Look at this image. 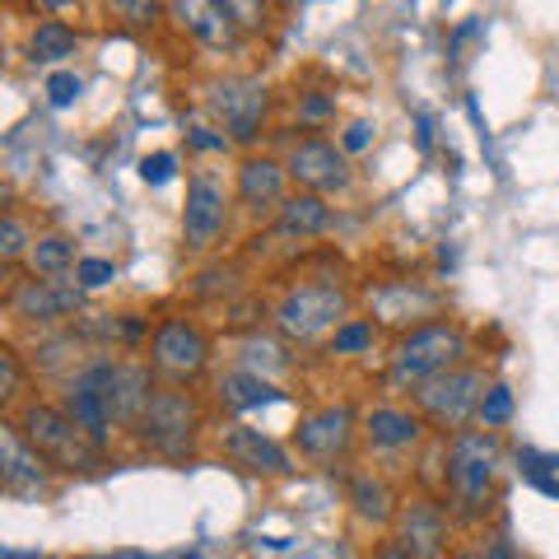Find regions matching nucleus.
Instances as JSON below:
<instances>
[{
	"label": "nucleus",
	"instance_id": "obj_39",
	"mask_svg": "<svg viewBox=\"0 0 559 559\" xmlns=\"http://www.w3.org/2000/svg\"><path fill=\"white\" fill-rule=\"evenodd\" d=\"M485 546H489V555H495V559H522V555H518V546H513L509 536H489Z\"/></svg>",
	"mask_w": 559,
	"mask_h": 559
},
{
	"label": "nucleus",
	"instance_id": "obj_15",
	"mask_svg": "<svg viewBox=\"0 0 559 559\" xmlns=\"http://www.w3.org/2000/svg\"><path fill=\"white\" fill-rule=\"evenodd\" d=\"M266 108H271V98H266V84L261 80H224V84H215V94H210V112L219 117V127L234 145H252L261 135Z\"/></svg>",
	"mask_w": 559,
	"mask_h": 559
},
{
	"label": "nucleus",
	"instance_id": "obj_38",
	"mask_svg": "<svg viewBox=\"0 0 559 559\" xmlns=\"http://www.w3.org/2000/svg\"><path fill=\"white\" fill-rule=\"evenodd\" d=\"M331 112H336V98H322V94H308V98H304V108H299L304 121H326Z\"/></svg>",
	"mask_w": 559,
	"mask_h": 559
},
{
	"label": "nucleus",
	"instance_id": "obj_13",
	"mask_svg": "<svg viewBox=\"0 0 559 559\" xmlns=\"http://www.w3.org/2000/svg\"><path fill=\"white\" fill-rule=\"evenodd\" d=\"M369 318L378 326H396L401 336V331H411L419 322L443 318V294L425 285V280H382L369 294Z\"/></svg>",
	"mask_w": 559,
	"mask_h": 559
},
{
	"label": "nucleus",
	"instance_id": "obj_22",
	"mask_svg": "<svg viewBox=\"0 0 559 559\" xmlns=\"http://www.w3.org/2000/svg\"><path fill=\"white\" fill-rule=\"evenodd\" d=\"M345 503L349 513H355V522H364V527H392L396 522V489L388 476H378V471H355L345 485Z\"/></svg>",
	"mask_w": 559,
	"mask_h": 559
},
{
	"label": "nucleus",
	"instance_id": "obj_14",
	"mask_svg": "<svg viewBox=\"0 0 559 559\" xmlns=\"http://www.w3.org/2000/svg\"><path fill=\"white\" fill-rule=\"evenodd\" d=\"M51 476H57V466L24 439L14 419H5L0 425V489L14 499H38L51 495Z\"/></svg>",
	"mask_w": 559,
	"mask_h": 559
},
{
	"label": "nucleus",
	"instance_id": "obj_30",
	"mask_svg": "<svg viewBox=\"0 0 559 559\" xmlns=\"http://www.w3.org/2000/svg\"><path fill=\"white\" fill-rule=\"evenodd\" d=\"M509 419H513V388H509V382H489L476 425H480V429H503Z\"/></svg>",
	"mask_w": 559,
	"mask_h": 559
},
{
	"label": "nucleus",
	"instance_id": "obj_5",
	"mask_svg": "<svg viewBox=\"0 0 559 559\" xmlns=\"http://www.w3.org/2000/svg\"><path fill=\"white\" fill-rule=\"evenodd\" d=\"M201 429H205V415L197 406V396L178 382H168L150 396V406L140 411V419L131 425L135 443L150 452V457H164V462H187L197 457V443H201Z\"/></svg>",
	"mask_w": 559,
	"mask_h": 559
},
{
	"label": "nucleus",
	"instance_id": "obj_44",
	"mask_svg": "<svg viewBox=\"0 0 559 559\" xmlns=\"http://www.w3.org/2000/svg\"><path fill=\"white\" fill-rule=\"evenodd\" d=\"M117 559H145V555H117Z\"/></svg>",
	"mask_w": 559,
	"mask_h": 559
},
{
	"label": "nucleus",
	"instance_id": "obj_17",
	"mask_svg": "<svg viewBox=\"0 0 559 559\" xmlns=\"http://www.w3.org/2000/svg\"><path fill=\"white\" fill-rule=\"evenodd\" d=\"M425 415L415 406H392V401H382V406L364 411L359 415V439L369 452H382V457H396V452H415L425 443Z\"/></svg>",
	"mask_w": 559,
	"mask_h": 559
},
{
	"label": "nucleus",
	"instance_id": "obj_37",
	"mask_svg": "<svg viewBox=\"0 0 559 559\" xmlns=\"http://www.w3.org/2000/svg\"><path fill=\"white\" fill-rule=\"evenodd\" d=\"M187 145H191V150H201V154H210V150H219V154H224V150L234 145V140L224 135V131H215V127H191V131H187Z\"/></svg>",
	"mask_w": 559,
	"mask_h": 559
},
{
	"label": "nucleus",
	"instance_id": "obj_32",
	"mask_svg": "<svg viewBox=\"0 0 559 559\" xmlns=\"http://www.w3.org/2000/svg\"><path fill=\"white\" fill-rule=\"evenodd\" d=\"M108 10L127 28H150L154 20H159V0H108Z\"/></svg>",
	"mask_w": 559,
	"mask_h": 559
},
{
	"label": "nucleus",
	"instance_id": "obj_11",
	"mask_svg": "<svg viewBox=\"0 0 559 559\" xmlns=\"http://www.w3.org/2000/svg\"><path fill=\"white\" fill-rule=\"evenodd\" d=\"M285 168H289L294 187H299V191H318V197H341V191H349V182H355L349 154L341 150V140H326V135L289 140Z\"/></svg>",
	"mask_w": 559,
	"mask_h": 559
},
{
	"label": "nucleus",
	"instance_id": "obj_43",
	"mask_svg": "<svg viewBox=\"0 0 559 559\" xmlns=\"http://www.w3.org/2000/svg\"><path fill=\"white\" fill-rule=\"evenodd\" d=\"M0 559H38V555H24V550H5Z\"/></svg>",
	"mask_w": 559,
	"mask_h": 559
},
{
	"label": "nucleus",
	"instance_id": "obj_42",
	"mask_svg": "<svg viewBox=\"0 0 559 559\" xmlns=\"http://www.w3.org/2000/svg\"><path fill=\"white\" fill-rule=\"evenodd\" d=\"M33 5H43V10H66V5H75V0H33Z\"/></svg>",
	"mask_w": 559,
	"mask_h": 559
},
{
	"label": "nucleus",
	"instance_id": "obj_7",
	"mask_svg": "<svg viewBox=\"0 0 559 559\" xmlns=\"http://www.w3.org/2000/svg\"><path fill=\"white\" fill-rule=\"evenodd\" d=\"M229 205L234 187L219 178L215 168H191L187 173V205H182V248L191 257H205L219 248L224 229H229Z\"/></svg>",
	"mask_w": 559,
	"mask_h": 559
},
{
	"label": "nucleus",
	"instance_id": "obj_4",
	"mask_svg": "<svg viewBox=\"0 0 559 559\" xmlns=\"http://www.w3.org/2000/svg\"><path fill=\"white\" fill-rule=\"evenodd\" d=\"M10 419L20 425V433L43 452L51 466L66 471V476H94V471L108 466L103 448L75 425V419L66 415L61 401H38V396H28Z\"/></svg>",
	"mask_w": 559,
	"mask_h": 559
},
{
	"label": "nucleus",
	"instance_id": "obj_35",
	"mask_svg": "<svg viewBox=\"0 0 559 559\" xmlns=\"http://www.w3.org/2000/svg\"><path fill=\"white\" fill-rule=\"evenodd\" d=\"M173 173H178V154H168V150H159V154H145V159H140V178H145L150 187H164V182H173Z\"/></svg>",
	"mask_w": 559,
	"mask_h": 559
},
{
	"label": "nucleus",
	"instance_id": "obj_6",
	"mask_svg": "<svg viewBox=\"0 0 559 559\" xmlns=\"http://www.w3.org/2000/svg\"><path fill=\"white\" fill-rule=\"evenodd\" d=\"M485 392H489L485 369H476V364H457V369H448L439 378L419 382V388L406 392V396H411V406L425 415V425L439 429L443 439H448V433L476 425Z\"/></svg>",
	"mask_w": 559,
	"mask_h": 559
},
{
	"label": "nucleus",
	"instance_id": "obj_28",
	"mask_svg": "<svg viewBox=\"0 0 559 559\" xmlns=\"http://www.w3.org/2000/svg\"><path fill=\"white\" fill-rule=\"evenodd\" d=\"M238 369H252V373H280V369H289V355H285V345H275V341H242V364Z\"/></svg>",
	"mask_w": 559,
	"mask_h": 559
},
{
	"label": "nucleus",
	"instance_id": "obj_41",
	"mask_svg": "<svg viewBox=\"0 0 559 559\" xmlns=\"http://www.w3.org/2000/svg\"><path fill=\"white\" fill-rule=\"evenodd\" d=\"M448 559H495V555H489V546H485V540H480V546H466V550H452Z\"/></svg>",
	"mask_w": 559,
	"mask_h": 559
},
{
	"label": "nucleus",
	"instance_id": "obj_16",
	"mask_svg": "<svg viewBox=\"0 0 559 559\" xmlns=\"http://www.w3.org/2000/svg\"><path fill=\"white\" fill-rule=\"evenodd\" d=\"M285 197H289L285 159H271V154H242L238 173H234V201L248 210L252 219H266V215H275Z\"/></svg>",
	"mask_w": 559,
	"mask_h": 559
},
{
	"label": "nucleus",
	"instance_id": "obj_25",
	"mask_svg": "<svg viewBox=\"0 0 559 559\" xmlns=\"http://www.w3.org/2000/svg\"><path fill=\"white\" fill-rule=\"evenodd\" d=\"M75 238L51 229V234H38L33 238V252H28V271L33 275H70L75 271Z\"/></svg>",
	"mask_w": 559,
	"mask_h": 559
},
{
	"label": "nucleus",
	"instance_id": "obj_27",
	"mask_svg": "<svg viewBox=\"0 0 559 559\" xmlns=\"http://www.w3.org/2000/svg\"><path fill=\"white\" fill-rule=\"evenodd\" d=\"M24 355L14 345H0V401H5V411L14 415L24 406Z\"/></svg>",
	"mask_w": 559,
	"mask_h": 559
},
{
	"label": "nucleus",
	"instance_id": "obj_12",
	"mask_svg": "<svg viewBox=\"0 0 559 559\" xmlns=\"http://www.w3.org/2000/svg\"><path fill=\"white\" fill-rule=\"evenodd\" d=\"M452 509H443L429 495H411L401 499L396 522H392V540L401 550H411L415 559H448L452 550Z\"/></svg>",
	"mask_w": 559,
	"mask_h": 559
},
{
	"label": "nucleus",
	"instance_id": "obj_26",
	"mask_svg": "<svg viewBox=\"0 0 559 559\" xmlns=\"http://www.w3.org/2000/svg\"><path fill=\"white\" fill-rule=\"evenodd\" d=\"M378 341V322L373 318H349L326 336V355H364Z\"/></svg>",
	"mask_w": 559,
	"mask_h": 559
},
{
	"label": "nucleus",
	"instance_id": "obj_40",
	"mask_svg": "<svg viewBox=\"0 0 559 559\" xmlns=\"http://www.w3.org/2000/svg\"><path fill=\"white\" fill-rule=\"evenodd\" d=\"M373 559H415V555H411V550H401L396 540H382V546L373 550Z\"/></svg>",
	"mask_w": 559,
	"mask_h": 559
},
{
	"label": "nucleus",
	"instance_id": "obj_29",
	"mask_svg": "<svg viewBox=\"0 0 559 559\" xmlns=\"http://www.w3.org/2000/svg\"><path fill=\"white\" fill-rule=\"evenodd\" d=\"M33 238H38V234H28V224L10 210V215L0 219V261H5V266H20V261H28Z\"/></svg>",
	"mask_w": 559,
	"mask_h": 559
},
{
	"label": "nucleus",
	"instance_id": "obj_2",
	"mask_svg": "<svg viewBox=\"0 0 559 559\" xmlns=\"http://www.w3.org/2000/svg\"><path fill=\"white\" fill-rule=\"evenodd\" d=\"M349 312H355V294L341 280L304 275L280 289V299L271 308V326L285 345H318L341 322H349Z\"/></svg>",
	"mask_w": 559,
	"mask_h": 559
},
{
	"label": "nucleus",
	"instance_id": "obj_9",
	"mask_svg": "<svg viewBox=\"0 0 559 559\" xmlns=\"http://www.w3.org/2000/svg\"><path fill=\"white\" fill-rule=\"evenodd\" d=\"M145 359L154 364V373L164 382L191 388V382H201L210 369V336L201 331V322H191V318H164L150 331Z\"/></svg>",
	"mask_w": 559,
	"mask_h": 559
},
{
	"label": "nucleus",
	"instance_id": "obj_24",
	"mask_svg": "<svg viewBox=\"0 0 559 559\" xmlns=\"http://www.w3.org/2000/svg\"><path fill=\"white\" fill-rule=\"evenodd\" d=\"M24 51H28L33 66H61L66 57L80 51V33L70 24H61V20H43V24H33Z\"/></svg>",
	"mask_w": 559,
	"mask_h": 559
},
{
	"label": "nucleus",
	"instance_id": "obj_36",
	"mask_svg": "<svg viewBox=\"0 0 559 559\" xmlns=\"http://www.w3.org/2000/svg\"><path fill=\"white\" fill-rule=\"evenodd\" d=\"M336 140H341V150H345V154H364V150L373 145V121H364V117H359V121H349V127H345Z\"/></svg>",
	"mask_w": 559,
	"mask_h": 559
},
{
	"label": "nucleus",
	"instance_id": "obj_19",
	"mask_svg": "<svg viewBox=\"0 0 559 559\" xmlns=\"http://www.w3.org/2000/svg\"><path fill=\"white\" fill-rule=\"evenodd\" d=\"M164 10H168V20L178 24L187 38H197L201 47H234L242 38V28L229 20V10L219 5V0H164Z\"/></svg>",
	"mask_w": 559,
	"mask_h": 559
},
{
	"label": "nucleus",
	"instance_id": "obj_21",
	"mask_svg": "<svg viewBox=\"0 0 559 559\" xmlns=\"http://www.w3.org/2000/svg\"><path fill=\"white\" fill-rule=\"evenodd\" d=\"M331 205L326 197H318V191H299L294 187L285 201H280V210L271 215V234L275 238H289V242H308V238H322L331 229Z\"/></svg>",
	"mask_w": 559,
	"mask_h": 559
},
{
	"label": "nucleus",
	"instance_id": "obj_31",
	"mask_svg": "<svg viewBox=\"0 0 559 559\" xmlns=\"http://www.w3.org/2000/svg\"><path fill=\"white\" fill-rule=\"evenodd\" d=\"M117 280V261L112 257H80L75 261V285L90 294V289H103Z\"/></svg>",
	"mask_w": 559,
	"mask_h": 559
},
{
	"label": "nucleus",
	"instance_id": "obj_20",
	"mask_svg": "<svg viewBox=\"0 0 559 559\" xmlns=\"http://www.w3.org/2000/svg\"><path fill=\"white\" fill-rule=\"evenodd\" d=\"M84 349H90V336L75 326V322H66V326H51V331H38L33 336V345H28V369H33V378H70L84 364Z\"/></svg>",
	"mask_w": 559,
	"mask_h": 559
},
{
	"label": "nucleus",
	"instance_id": "obj_33",
	"mask_svg": "<svg viewBox=\"0 0 559 559\" xmlns=\"http://www.w3.org/2000/svg\"><path fill=\"white\" fill-rule=\"evenodd\" d=\"M224 10H229V20L242 28V33H261L266 28V0H219Z\"/></svg>",
	"mask_w": 559,
	"mask_h": 559
},
{
	"label": "nucleus",
	"instance_id": "obj_10",
	"mask_svg": "<svg viewBox=\"0 0 559 559\" xmlns=\"http://www.w3.org/2000/svg\"><path fill=\"white\" fill-rule=\"evenodd\" d=\"M355 439H359V415L349 401L312 406L299 415V425H294V448H299V457L318 462V466L345 462L349 452H355Z\"/></svg>",
	"mask_w": 559,
	"mask_h": 559
},
{
	"label": "nucleus",
	"instance_id": "obj_8",
	"mask_svg": "<svg viewBox=\"0 0 559 559\" xmlns=\"http://www.w3.org/2000/svg\"><path fill=\"white\" fill-rule=\"evenodd\" d=\"M5 308L20 326L33 331H51V326H66L80 318L84 308V289L66 275H28V280H14L10 294H5Z\"/></svg>",
	"mask_w": 559,
	"mask_h": 559
},
{
	"label": "nucleus",
	"instance_id": "obj_1",
	"mask_svg": "<svg viewBox=\"0 0 559 559\" xmlns=\"http://www.w3.org/2000/svg\"><path fill=\"white\" fill-rule=\"evenodd\" d=\"M499 480H503V439L499 429H457L443 443V489L448 509L466 527L495 513L499 503Z\"/></svg>",
	"mask_w": 559,
	"mask_h": 559
},
{
	"label": "nucleus",
	"instance_id": "obj_3",
	"mask_svg": "<svg viewBox=\"0 0 559 559\" xmlns=\"http://www.w3.org/2000/svg\"><path fill=\"white\" fill-rule=\"evenodd\" d=\"M466 355H471V336H466L462 322H452V318L419 322V326L401 331V336L392 341L382 382H388L392 392H415L419 382H429V378L466 364Z\"/></svg>",
	"mask_w": 559,
	"mask_h": 559
},
{
	"label": "nucleus",
	"instance_id": "obj_23",
	"mask_svg": "<svg viewBox=\"0 0 559 559\" xmlns=\"http://www.w3.org/2000/svg\"><path fill=\"white\" fill-rule=\"evenodd\" d=\"M280 396L285 392H280L266 373H252V369H229L215 382V401H219V411H229V415L271 406V401H280Z\"/></svg>",
	"mask_w": 559,
	"mask_h": 559
},
{
	"label": "nucleus",
	"instance_id": "obj_18",
	"mask_svg": "<svg viewBox=\"0 0 559 559\" xmlns=\"http://www.w3.org/2000/svg\"><path fill=\"white\" fill-rule=\"evenodd\" d=\"M219 452L229 462H238L242 471H252V476H266V480H285L289 471H294L285 443H275L271 433L242 425V419H234V425L219 429Z\"/></svg>",
	"mask_w": 559,
	"mask_h": 559
},
{
	"label": "nucleus",
	"instance_id": "obj_34",
	"mask_svg": "<svg viewBox=\"0 0 559 559\" xmlns=\"http://www.w3.org/2000/svg\"><path fill=\"white\" fill-rule=\"evenodd\" d=\"M84 94V80L75 75V70H57V75H47V103L51 108H70Z\"/></svg>",
	"mask_w": 559,
	"mask_h": 559
}]
</instances>
